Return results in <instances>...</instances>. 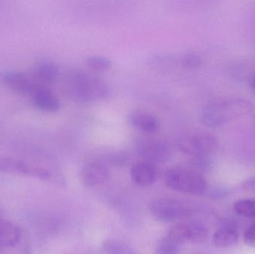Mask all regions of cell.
<instances>
[{"label":"cell","mask_w":255,"mask_h":254,"mask_svg":"<svg viewBox=\"0 0 255 254\" xmlns=\"http://www.w3.org/2000/svg\"><path fill=\"white\" fill-rule=\"evenodd\" d=\"M253 109V104L245 98H220L202 108L200 120L208 128H217L250 114Z\"/></svg>","instance_id":"cell-1"},{"label":"cell","mask_w":255,"mask_h":254,"mask_svg":"<svg viewBox=\"0 0 255 254\" xmlns=\"http://www.w3.org/2000/svg\"><path fill=\"white\" fill-rule=\"evenodd\" d=\"M65 85L70 97L84 102L102 101L110 94V88L103 79L83 71L70 73Z\"/></svg>","instance_id":"cell-2"},{"label":"cell","mask_w":255,"mask_h":254,"mask_svg":"<svg viewBox=\"0 0 255 254\" xmlns=\"http://www.w3.org/2000/svg\"><path fill=\"white\" fill-rule=\"evenodd\" d=\"M164 183L172 190L189 195H204L208 189V183L199 171L182 167L169 169L165 172Z\"/></svg>","instance_id":"cell-3"},{"label":"cell","mask_w":255,"mask_h":254,"mask_svg":"<svg viewBox=\"0 0 255 254\" xmlns=\"http://www.w3.org/2000/svg\"><path fill=\"white\" fill-rule=\"evenodd\" d=\"M178 149L184 155L195 159H209L219 148V141L215 136L205 131L190 133L181 138Z\"/></svg>","instance_id":"cell-4"},{"label":"cell","mask_w":255,"mask_h":254,"mask_svg":"<svg viewBox=\"0 0 255 254\" xmlns=\"http://www.w3.org/2000/svg\"><path fill=\"white\" fill-rule=\"evenodd\" d=\"M149 211L156 220L163 223H177L186 220L191 215V210L185 203L169 198L153 201Z\"/></svg>","instance_id":"cell-5"},{"label":"cell","mask_w":255,"mask_h":254,"mask_svg":"<svg viewBox=\"0 0 255 254\" xmlns=\"http://www.w3.org/2000/svg\"><path fill=\"white\" fill-rule=\"evenodd\" d=\"M168 236L181 246L187 243L199 244L206 241L208 231L201 222L186 219L174 224Z\"/></svg>","instance_id":"cell-6"},{"label":"cell","mask_w":255,"mask_h":254,"mask_svg":"<svg viewBox=\"0 0 255 254\" xmlns=\"http://www.w3.org/2000/svg\"><path fill=\"white\" fill-rule=\"evenodd\" d=\"M136 152L143 161L152 164L167 162L172 155V148L165 140L155 137H145L136 143Z\"/></svg>","instance_id":"cell-7"},{"label":"cell","mask_w":255,"mask_h":254,"mask_svg":"<svg viewBox=\"0 0 255 254\" xmlns=\"http://www.w3.org/2000/svg\"><path fill=\"white\" fill-rule=\"evenodd\" d=\"M0 171L7 174L49 180L50 172L41 167L8 157H0Z\"/></svg>","instance_id":"cell-8"},{"label":"cell","mask_w":255,"mask_h":254,"mask_svg":"<svg viewBox=\"0 0 255 254\" xmlns=\"http://www.w3.org/2000/svg\"><path fill=\"white\" fill-rule=\"evenodd\" d=\"M0 80L9 89L24 96H31L40 84L28 75L16 71H6L0 75Z\"/></svg>","instance_id":"cell-9"},{"label":"cell","mask_w":255,"mask_h":254,"mask_svg":"<svg viewBox=\"0 0 255 254\" xmlns=\"http://www.w3.org/2000/svg\"><path fill=\"white\" fill-rule=\"evenodd\" d=\"M110 172L106 164L100 161H91L84 166L81 171L82 183L88 187L102 186L109 180Z\"/></svg>","instance_id":"cell-10"},{"label":"cell","mask_w":255,"mask_h":254,"mask_svg":"<svg viewBox=\"0 0 255 254\" xmlns=\"http://www.w3.org/2000/svg\"><path fill=\"white\" fill-rule=\"evenodd\" d=\"M155 164L142 161L135 163L130 169V176L133 183L141 187L151 186L157 179Z\"/></svg>","instance_id":"cell-11"},{"label":"cell","mask_w":255,"mask_h":254,"mask_svg":"<svg viewBox=\"0 0 255 254\" xmlns=\"http://www.w3.org/2000/svg\"><path fill=\"white\" fill-rule=\"evenodd\" d=\"M33 103L38 110L46 113H55L61 107L59 99L49 86L39 85L31 95Z\"/></svg>","instance_id":"cell-12"},{"label":"cell","mask_w":255,"mask_h":254,"mask_svg":"<svg viewBox=\"0 0 255 254\" xmlns=\"http://www.w3.org/2000/svg\"><path fill=\"white\" fill-rule=\"evenodd\" d=\"M129 122L133 128L145 134H152L158 129L159 120L153 113L145 110L133 112L129 117Z\"/></svg>","instance_id":"cell-13"},{"label":"cell","mask_w":255,"mask_h":254,"mask_svg":"<svg viewBox=\"0 0 255 254\" xmlns=\"http://www.w3.org/2000/svg\"><path fill=\"white\" fill-rule=\"evenodd\" d=\"M59 75L58 66L52 61L40 63L34 70V78L40 85L49 86L55 83Z\"/></svg>","instance_id":"cell-14"},{"label":"cell","mask_w":255,"mask_h":254,"mask_svg":"<svg viewBox=\"0 0 255 254\" xmlns=\"http://www.w3.org/2000/svg\"><path fill=\"white\" fill-rule=\"evenodd\" d=\"M21 231L17 225L9 221L0 219V246L12 248L18 244Z\"/></svg>","instance_id":"cell-15"},{"label":"cell","mask_w":255,"mask_h":254,"mask_svg":"<svg viewBox=\"0 0 255 254\" xmlns=\"http://www.w3.org/2000/svg\"><path fill=\"white\" fill-rule=\"evenodd\" d=\"M239 240V233L235 227L226 225L219 228L213 236L212 242L214 246L217 248L232 247L238 243Z\"/></svg>","instance_id":"cell-16"},{"label":"cell","mask_w":255,"mask_h":254,"mask_svg":"<svg viewBox=\"0 0 255 254\" xmlns=\"http://www.w3.org/2000/svg\"><path fill=\"white\" fill-rule=\"evenodd\" d=\"M181 245L175 242L169 236L160 239L155 246L156 254H179Z\"/></svg>","instance_id":"cell-17"},{"label":"cell","mask_w":255,"mask_h":254,"mask_svg":"<svg viewBox=\"0 0 255 254\" xmlns=\"http://www.w3.org/2000/svg\"><path fill=\"white\" fill-rule=\"evenodd\" d=\"M103 250L105 254H136L127 245L115 240H106Z\"/></svg>","instance_id":"cell-18"},{"label":"cell","mask_w":255,"mask_h":254,"mask_svg":"<svg viewBox=\"0 0 255 254\" xmlns=\"http://www.w3.org/2000/svg\"><path fill=\"white\" fill-rule=\"evenodd\" d=\"M234 210L243 217L255 218V199L240 200L235 203Z\"/></svg>","instance_id":"cell-19"},{"label":"cell","mask_w":255,"mask_h":254,"mask_svg":"<svg viewBox=\"0 0 255 254\" xmlns=\"http://www.w3.org/2000/svg\"><path fill=\"white\" fill-rule=\"evenodd\" d=\"M86 64L90 69L98 72L107 71L112 66L110 59L98 55H93L87 58Z\"/></svg>","instance_id":"cell-20"},{"label":"cell","mask_w":255,"mask_h":254,"mask_svg":"<svg viewBox=\"0 0 255 254\" xmlns=\"http://www.w3.org/2000/svg\"><path fill=\"white\" fill-rule=\"evenodd\" d=\"M183 67L188 69H196L202 65V60L199 55L195 53L186 54L181 60Z\"/></svg>","instance_id":"cell-21"},{"label":"cell","mask_w":255,"mask_h":254,"mask_svg":"<svg viewBox=\"0 0 255 254\" xmlns=\"http://www.w3.org/2000/svg\"><path fill=\"white\" fill-rule=\"evenodd\" d=\"M244 242L250 247H255V223L247 228L244 233Z\"/></svg>","instance_id":"cell-22"},{"label":"cell","mask_w":255,"mask_h":254,"mask_svg":"<svg viewBox=\"0 0 255 254\" xmlns=\"http://www.w3.org/2000/svg\"><path fill=\"white\" fill-rule=\"evenodd\" d=\"M246 185H247L248 187H250L251 189H255V177L247 181Z\"/></svg>","instance_id":"cell-23"},{"label":"cell","mask_w":255,"mask_h":254,"mask_svg":"<svg viewBox=\"0 0 255 254\" xmlns=\"http://www.w3.org/2000/svg\"><path fill=\"white\" fill-rule=\"evenodd\" d=\"M252 85H253V89H254L255 91V76L254 79H253V84H252Z\"/></svg>","instance_id":"cell-24"}]
</instances>
